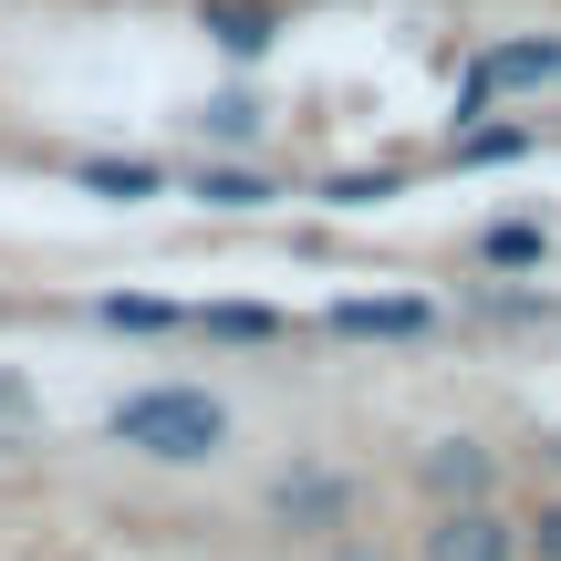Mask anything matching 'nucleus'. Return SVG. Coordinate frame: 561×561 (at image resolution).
Returning <instances> with one entry per match:
<instances>
[{"label":"nucleus","mask_w":561,"mask_h":561,"mask_svg":"<svg viewBox=\"0 0 561 561\" xmlns=\"http://www.w3.org/2000/svg\"><path fill=\"white\" fill-rule=\"evenodd\" d=\"M208 136H229V146H240V136H261V104H250V94H219V104H208Z\"/></svg>","instance_id":"nucleus-13"},{"label":"nucleus","mask_w":561,"mask_h":561,"mask_svg":"<svg viewBox=\"0 0 561 561\" xmlns=\"http://www.w3.org/2000/svg\"><path fill=\"white\" fill-rule=\"evenodd\" d=\"M520 125H479V136H458V167H510V157H520Z\"/></svg>","instance_id":"nucleus-12"},{"label":"nucleus","mask_w":561,"mask_h":561,"mask_svg":"<svg viewBox=\"0 0 561 561\" xmlns=\"http://www.w3.org/2000/svg\"><path fill=\"white\" fill-rule=\"evenodd\" d=\"M396 167H375V178H333V208H375V198H396Z\"/></svg>","instance_id":"nucleus-15"},{"label":"nucleus","mask_w":561,"mask_h":561,"mask_svg":"<svg viewBox=\"0 0 561 561\" xmlns=\"http://www.w3.org/2000/svg\"><path fill=\"white\" fill-rule=\"evenodd\" d=\"M198 208L250 219V208H271V178H250V167H198Z\"/></svg>","instance_id":"nucleus-8"},{"label":"nucleus","mask_w":561,"mask_h":561,"mask_svg":"<svg viewBox=\"0 0 561 561\" xmlns=\"http://www.w3.org/2000/svg\"><path fill=\"white\" fill-rule=\"evenodd\" d=\"M198 21L219 32V53H240V62H250V53H271V0H208Z\"/></svg>","instance_id":"nucleus-5"},{"label":"nucleus","mask_w":561,"mask_h":561,"mask_svg":"<svg viewBox=\"0 0 561 561\" xmlns=\"http://www.w3.org/2000/svg\"><path fill=\"white\" fill-rule=\"evenodd\" d=\"M115 447H136V458H167V468L219 458V447H229V405H219V396H198V385H146V396H125V405H115Z\"/></svg>","instance_id":"nucleus-1"},{"label":"nucleus","mask_w":561,"mask_h":561,"mask_svg":"<svg viewBox=\"0 0 561 561\" xmlns=\"http://www.w3.org/2000/svg\"><path fill=\"white\" fill-rule=\"evenodd\" d=\"M426 322H437V312H426V301H405V291H385V301L343 291V301H333V333H375V343H416Z\"/></svg>","instance_id":"nucleus-4"},{"label":"nucleus","mask_w":561,"mask_h":561,"mask_svg":"<svg viewBox=\"0 0 561 561\" xmlns=\"http://www.w3.org/2000/svg\"><path fill=\"white\" fill-rule=\"evenodd\" d=\"M83 187L115 198V208H136V198H157V187H167V167H146V157H83Z\"/></svg>","instance_id":"nucleus-6"},{"label":"nucleus","mask_w":561,"mask_h":561,"mask_svg":"<svg viewBox=\"0 0 561 561\" xmlns=\"http://www.w3.org/2000/svg\"><path fill=\"white\" fill-rule=\"evenodd\" d=\"M551 73H561V42H500V53H479V62H468L458 104L479 115L489 94H510V83H551Z\"/></svg>","instance_id":"nucleus-3"},{"label":"nucleus","mask_w":561,"mask_h":561,"mask_svg":"<svg viewBox=\"0 0 561 561\" xmlns=\"http://www.w3.org/2000/svg\"><path fill=\"white\" fill-rule=\"evenodd\" d=\"M520 551H541V561H561V500H541V520L520 530Z\"/></svg>","instance_id":"nucleus-16"},{"label":"nucleus","mask_w":561,"mask_h":561,"mask_svg":"<svg viewBox=\"0 0 561 561\" xmlns=\"http://www.w3.org/2000/svg\"><path fill=\"white\" fill-rule=\"evenodd\" d=\"M198 333H219V343H271V333H280V312H261V301H208Z\"/></svg>","instance_id":"nucleus-10"},{"label":"nucleus","mask_w":561,"mask_h":561,"mask_svg":"<svg viewBox=\"0 0 561 561\" xmlns=\"http://www.w3.org/2000/svg\"><path fill=\"white\" fill-rule=\"evenodd\" d=\"M280 510H301V520H333L343 489H333V479H280Z\"/></svg>","instance_id":"nucleus-14"},{"label":"nucleus","mask_w":561,"mask_h":561,"mask_svg":"<svg viewBox=\"0 0 561 561\" xmlns=\"http://www.w3.org/2000/svg\"><path fill=\"white\" fill-rule=\"evenodd\" d=\"M426 489H437V500H489V458L468 437H447L437 458H426Z\"/></svg>","instance_id":"nucleus-7"},{"label":"nucleus","mask_w":561,"mask_h":561,"mask_svg":"<svg viewBox=\"0 0 561 561\" xmlns=\"http://www.w3.org/2000/svg\"><path fill=\"white\" fill-rule=\"evenodd\" d=\"M426 561H520V530H510L489 500H447L437 530H426Z\"/></svg>","instance_id":"nucleus-2"},{"label":"nucleus","mask_w":561,"mask_h":561,"mask_svg":"<svg viewBox=\"0 0 561 561\" xmlns=\"http://www.w3.org/2000/svg\"><path fill=\"white\" fill-rule=\"evenodd\" d=\"M479 261H489V271H530V261H551V229H541V219H500V229L479 240Z\"/></svg>","instance_id":"nucleus-9"},{"label":"nucleus","mask_w":561,"mask_h":561,"mask_svg":"<svg viewBox=\"0 0 561 561\" xmlns=\"http://www.w3.org/2000/svg\"><path fill=\"white\" fill-rule=\"evenodd\" d=\"M104 322H115V333H167V322H178V301H157V291H115V301H104Z\"/></svg>","instance_id":"nucleus-11"}]
</instances>
